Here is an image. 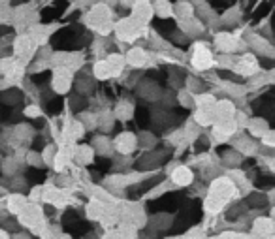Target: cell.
<instances>
[{
	"label": "cell",
	"instance_id": "obj_1",
	"mask_svg": "<svg viewBox=\"0 0 275 239\" xmlns=\"http://www.w3.org/2000/svg\"><path fill=\"white\" fill-rule=\"evenodd\" d=\"M237 185L228 177V175H220V177H215L209 185V194L204 201V209L209 213V215H215V213H220L228 201L236 196Z\"/></svg>",
	"mask_w": 275,
	"mask_h": 239
},
{
	"label": "cell",
	"instance_id": "obj_2",
	"mask_svg": "<svg viewBox=\"0 0 275 239\" xmlns=\"http://www.w3.org/2000/svg\"><path fill=\"white\" fill-rule=\"evenodd\" d=\"M17 220L19 224L27 228V230H32L38 235H46L48 237V226H46V220H44V211L32 201V203H27L23 207V211L17 215Z\"/></svg>",
	"mask_w": 275,
	"mask_h": 239
},
{
	"label": "cell",
	"instance_id": "obj_3",
	"mask_svg": "<svg viewBox=\"0 0 275 239\" xmlns=\"http://www.w3.org/2000/svg\"><path fill=\"white\" fill-rule=\"evenodd\" d=\"M143 29H145V25H143L142 21H138L134 16L119 19L117 23H115V27H113L115 36H117L121 42H134V40L143 32Z\"/></svg>",
	"mask_w": 275,
	"mask_h": 239
},
{
	"label": "cell",
	"instance_id": "obj_4",
	"mask_svg": "<svg viewBox=\"0 0 275 239\" xmlns=\"http://www.w3.org/2000/svg\"><path fill=\"white\" fill-rule=\"evenodd\" d=\"M190 64H192L194 70H198V72L211 70L213 66H215V59H213L211 49L205 46V44H194L192 57H190Z\"/></svg>",
	"mask_w": 275,
	"mask_h": 239
},
{
	"label": "cell",
	"instance_id": "obj_5",
	"mask_svg": "<svg viewBox=\"0 0 275 239\" xmlns=\"http://www.w3.org/2000/svg\"><path fill=\"white\" fill-rule=\"evenodd\" d=\"M215 47L220 53H236V51H241V47H247V42L239 40V36L232 34V32H217Z\"/></svg>",
	"mask_w": 275,
	"mask_h": 239
},
{
	"label": "cell",
	"instance_id": "obj_6",
	"mask_svg": "<svg viewBox=\"0 0 275 239\" xmlns=\"http://www.w3.org/2000/svg\"><path fill=\"white\" fill-rule=\"evenodd\" d=\"M36 42L31 38V34H19L16 40H14V55H16L17 61L29 62L32 59V55L36 53Z\"/></svg>",
	"mask_w": 275,
	"mask_h": 239
},
{
	"label": "cell",
	"instance_id": "obj_7",
	"mask_svg": "<svg viewBox=\"0 0 275 239\" xmlns=\"http://www.w3.org/2000/svg\"><path fill=\"white\" fill-rule=\"evenodd\" d=\"M111 21V12H110V4H106V2H96L93 8L87 12L85 16V23L89 27H93V29H98L100 25L108 23Z\"/></svg>",
	"mask_w": 275,
	"mask_h": 239
},
{
	"label": "cell",
	"instance_id": "obj_8",
	"mask_svg": "<svg viewBox=\"0 0 275 239\" xmlns=\"http://www.w3.org/2000/svg\"><path fill=\"white\" fill-rule=\"evenodd\" d=\"M51 87L57 94H66L72 87V70L66 66H57L51 77Z\"/></svg>",
	"mask_w": 275,
	"mask_h": 239
},
{
	"label": "cell",
	"instance_id": "obj_9",
	"mask_svg": "<svg viewBox=\"0 0 275 239\" xmlns=\"http://www.w3.org/2000/svg\"><path fill=\"white\" fill-rule=\"evenodd\" d=\"M239 130L236 119H226V121H217L213 124V139L217 143H224L230 138H234V134Z\"/></svg>",
	"mask_w": 275,
	"mask_h": 239
},
{
	"label": "cell",
	"instance_id": "obj_10",
	"mask_svg": "<svg viewBox=\"0 0 275 239\" xmlns=\"http://www.w3.org/2000/svg\"><path fill=\"white\" fill-rule=\"evenodd\" d=\"M140 145L138 143V136L134 134V132H121L115 136L113 139V149H115V153L119 154H130L134 153V149Z\"/></svg>",
	"mask_w": 275,
	"mask_h": 239
},
{
	"label": "cell",
	"instance_id": "obj_11",
	"mask_svg": "<svg viewBox=\"0 0 275 239\" xmlns=\"http://www.w3.org/2000/svg\"><path fill=\"white\" fill-rule=\"evenodd\" d=\"M234 72L239 74V76H243V77H252L260 72V64H258V61H256L254 55L247 53V55H243V57H239V59L236 61Z\"/></svg>",
	"mask_w": 275,
	"mask_h": 239
},
{
	"label": "cell",
	"instance_id": "obj_12",
	"mask_svg": "<svg viewBox=\"0 0 275 239\" xmlns=\"http://www.w3.org/2000/svg\"><path fill=\"white\" fill-rule=\"evenodd\" d=\"M232 143H234V149H237L243 156H252V154L258 151L256 141L252 139V136H247V134H237L236 132Z\"/></svg>",
	"mask_w": 275,
	"mask_h": 239
},
{
	"label": "cell",
	"instance_id": "obj_13",
	"mask_svg": "<svg viewBox=\"0 0 275 239\" xmlns=\"http://www.w3.org/2000/svg\"><path fill=\"white\" fill-rule=\"evenodd\" d=\"M132 16L138 21H142L143 25H147L155 16V8H153V4L149 0H136L132 6Z\"/></svg>",
	"mask_w": 275,
	"mask_h": 239
},
{
	"label": "cell",
	"instance_id": "obj_14",
	"mask_svg": "<svg viewBox=\"0 0 275 239\" xmlns=\"http://www.w3.org/2000/svg\"><path fill=\"white\" fill-rule=\"evenodd\" d=\"M273 226L275 220L269 216H258L254 222H252V235L254 237H273Z\"/></svg>",
	"mask_w": 275,
	"mask_h": 239
},
{
	"label": "cell",
	"instance_id": "obj_15",
	"mask_svg": "<svg viewBox=\"0 0 275 239\" xmlns=\"http://www.w3.org/2000/svg\"><path fill=\"white\" fill-rule=\"evenodd\" d=\"M194 181V173L189 166H177L172 170V183L175 186H189Z\"/></svg>",
	"mask_w": 275,
	"mask_h": 239
},
{
	"label": "cell",
	"instance_id": "obj_16",
	"mask_svg": "<svg viewBox=\"0 0 275 239\" xmlns=\"http://www.w3.org/2000/svg\"><path fill=\"white\" fill-rule=\"evenodd\" d=\"M236 104L232 100H219L215 104V119L217 121H226V119H234L236 117ZM215 121V123H217Z\"/></svg>",
	"mask_w": 275,
	"mask_h": 239
},
{
	"label": "cell",
	"instance_id": "obj_17",
	"mask_svg": "<svg viewBox=\"0 0 275 239\" xmlns=\"http://www.w3.org/2000/svg\"><path fill=\"white\" fill-rule=\"evenodd\" d=\"M126 64L132 68H142L147 64V53L143 47H130L126 53Z\"/></svg>",
	"mask_w": 275,
	"mask_h": 239
},
{
	"label": "cell",
	"instance_id": "obj_18",
	"mask_svg": "<svg viewBox=\"0 0 275 239\" xmlns=\"http://www.w3.org/2000/svg\"><path fill=\"white\" fill-rule=\"evenodd\" d=\"M179 29L185 34H189V36H196V34H202L204 23L200 19H196L194 16H190L187 19H179Z\"/></svg>",
	"mask_w": 275,
	"mask_h": 239
},
{
	"label": "cell",
	"instance_id": "obj_19",
	"mask_svg": "<svg viewBox=\"0 0 275 239\" xmlns=\"http://www.w3.org/2000/svg\"><path fill=\"white\" fill-rule=\"evenodd\" d=\"M200 126H213L215 124V106H209V108H196L194 111V117H192Z\"/></svg>",
	"mask_w": 275,
	"mask_h": 239
},
{
	"label": "cell",
	"instance_id": "obj_20",
	"mask_svg": "<svg viewBox=\"0 0 275 239\" xmlns=\"http://www.w3.org/2000/svg\"><path fill=\"white\" fill-rule=\"evenodd\" d=\"M29 201H27V198H25L21 192H16V194H12V196H8L6 198V209H8L12 215H19L21 211H23V207L27 205Z\"/></svg>",
	"mask_w": 275,
	"mask_h": 239
},
{
	"label": "cell",
	"instance_id": "obj_21",
	"mask_svg": "<svg viewBox=\"0 0 275 239\" xmlns=\"http://www.w3.org/2000/svg\"><path fill=\"white\" fill-rule=\"evenodd\" d=\"M138 94L142 98H147V100H157V98H160L162 91L155 81H143L142 85L138 87Z\"/></svg>",
	"mask_w": 275,
	"mask_h": 239
},
{
	"label": "cell",
	"instance_id": "obj_22",
	"mask_svg": "<svg viewBox=\"0 0 275 239\" xmlns=\"http://www.w3.org/2000/svg\"><path fill=\"white\" fill-rule=\"evenodd\" d=\"M95 154H96V151L93 145L91 147L79 145V147H76V151H74V158H76L81 166H87V164H91L93 160H95Z\"/></svg>",
	"mask_w": 275,
	"mask_h": 239
},
{
	"label": "cell",
	"instance_id": "obj_23",
	"mask_svg": "<svg viewBox=\"0 0 275 239\" xmlns=\"http://www.w3.org/2000/svg\"><path fill=\"white\" fill-rule=\"evenodd\" d=\"M247 128H249L252 138H262V136L269 130V124H267L266 119H262V117H254V119H249Z\"/></svg>",
	"mask_w": 275,
	"mask_h": 239
},
{
	"label": "cell",
	"instance_id": "obj_24",
	"mask_svg": "<svg viewBox=\"0 0 275 239\" xmlns=\"http://www.w3.org/2000/svg\"><path fill=\"white\" fill-rule=\"evenodd\" d=\"M83 132H85V126L79 119H68V123L64 126V136H68L72 141H76L83 136Z\"/></svg>",
	"mask_w": 275,
	"mask_h": 239
},
{
	"label": "cell",
	"instance_id": "obj_25",
	"mask_svg": "<svg viewBox=\"0 0 275 239\" xmlns=\"http://www.w3.org/2000/svg\"><path fill=\"white\" fill-rule=\"evenodd\" d=\"M93 147H95L96 154H102V156H111V154L115 153L113 141L104 138V136H96V138L93 139Z\"/></svg>",
	"mask_w": 275,
	"mask_h": 239
},
{
	"label": "cell",
	"instance_id": "obj_26",
	"mask_svg": "<svg viewBox=\"0 0 275 239\" xmlns=\"http://www.w3.org/2000/svg\"><path fill=\"white\" fill-rule=\"evenodd\" d=\"M173 16L177 19H187V17L194 16V4L189 0H179L173 4Z\"/></svg>",
	"mask_w": 275,
	"mask_h": 239
},
{
	"label": "cell",
	"instance_id": "obj_27",
	"mask_svg": "<svg viewBox=\"0 0 275 239\" xmlns=\"http://www.w3.org/2000/svg\"><path fill=\"white\" fill-rule=\"evenodd\" d=\"M93 74H95L96 79H100V81H106V79H110L113 77V72H111V66L108 59H100V61L95 62V68H93Z\"/></svg>",
	"mask_w": 275,
	"mask_h": 239
},
{
	"label": "cell",
	"instance_id": "obj_28",
	"mask_svg": "<svg viewBox=\"0 0 275 239\" xmlns=\"http://www.w3.org/2000/svg\"><path fill=\"white\" fill-rule=\"evenodd\" d=\"M113 115H115V119H119V121H128V119H132L134 115V106L128 100H121L117 106H115Z\"/></svg>",
	"mask_w": 275,
	"mask_h": 239
},
{
	"label": "cell",
	"instance_id": "obj_29",
	"mask_svg": "<svg viewBox=\"0 0 275 239\" xmlns=\"http://www.w3.org/2000/svg\"><path fill=\"white\" fill-rule=\"evenodd\" d=\"M14 134H16L19 143H27V141H31V139L34 138V128H32L31 124L19 123L14 126Z\"/></svg>",
	"mask_w": 275,
	"mask_h": 239
},
{
	"label": "cell",
	"instance_id": "obj_30",
	"mask_svg": "<svg viewBox=\"0 0 275 239\" xmlns=\"http://www.w3.org/2000/svg\"><path fill=\"white\" fill-rule=\"evenodd\" d=\"M104 209H106V205H102L100 201L91 200V201H89V203L85 205L87 218H89V220H100V216L104 215Z\"/></svg>",
	"mask_w": 275,
	"mask_h": 239
},
{
	"label": "cell",
	"instance_id": "obj_31",
	"mask_svg": "<svg viewBox=\"0 0 275 239\" xmlns=\"http://www.w3.org/2000/svg\"><path fill=\"white\" fill-rule=\"evenodd\" d=\"M108 62H110V66H111L113 77H119L126 66V57H123V55H119V53H113L108 57Z\"/></svg>",
	"mask_w": 275,
	"mask_h": 239
},
{
	"label": "cell",
	"instance_id": "obj_32",
	"mask_svg": "<svg viewBox=\"0 0 275 239\" xmlns=\"http://www.w3.org/2000/svg\"><path fill=\"white\" fill-rule=\"evenodd\" d=\"M29 34H31V38L36 42V44H44L46 40L49 38V29L48 27H44V25H31V29H29Z\"/></svg>",
	"mask_w": 275,
	"mask_h": 239
},
{
	"label": "cell",
	"instance_id": "obj_33",
	"mask_svg": "<svg viewBox=\"0 0 275 239\" xmlns=\"http://www.w3.org/2000/svg\"><path fill=\"white\" fill-rule=\"evenodd\" d=\"M220 87H222L224 94H230V96H234V98H243L245 94H247V87L232 83V81H224V83H220Z\"/></svg>",
	"mask_w": 275,
	"mask_h": 239
},
{
	"label": "cell",
	"instance_id": "obj_34",
	"mask_svg": "<svg viewBox=\"0 0 275 239\" xmlns=\"http://www.w3.org/2000/svg\"><path fill=\"white\" fill-rule=\"evenodd\" d=\"M239 19H241V10L237 8V6H234V8L226 10V12L222 14V17H220V23L226 25V27H234V25L239 23Z\"/></svg>",
	"mask_w": 275,
	"mask_h": 239
},
{
	"label": "cell",
	"instance_id": "obj_35",
	"mask_svg": "<svg viewBox=\"0 0 275 239\" xmlns=\"http://www.w3.org/2000/svg\"><path fill=\"white\" fill-rule=\"evenodd\" d=\"M153 8H155V14H157L158 17H162V19L173 16V4L170 0H155Z\"/></svg>",
	"mask_w": 275,
	"mask_h": 239
},
{
	"label": "cell",
	"instance_id": "obj_36",
	"mask_svg": "<svg viewBox=\"0 0 275 239\" xmlns=\"http://www.w3.org/2000/svg\"><path fill=\"white\" fill-rule=\"evenodd\" d=\"M183 132H185V139H187V141H196V139L200 138V134H202V126H200L194 119H190L189 123L185 124Z\"/></svg>",
	"mask_w": 275,
	"mask_h": 239
},
{
	"label": "cell",
	"instance_id": "obj_37",
	"mask_svg": "<svg viewBox=\"0 0 275 239\" xmlns=\"http://www.w3.org/2000/svg\"><path fill=\"white\" fill-rule=\"evenodd\" d=\"M243 160V154L239 153L237 149H232V151H226V153H222V164L224 166H230V168H236L239 166Z\"/></svg>",
	"mask_w": 275,
	"mask_h": 239
},
{
	"label": "cell",
	"instance_id": "obj_38",
	"mask_svg": "<svg viewBox=\"0 0 275 239\" xmlns=\"http://www.w3.org/2000/svg\"><path fill=\"white\" fill-rule=\"evenodd\" d=\"M0 170L2 173L6 175V177H14L19 170V162H17V156H8L6 160H2V166H0Z\"/></svg>",
	"mask_w": 275,
	"mask_h": 239
},
{
	"label": "cell",
	"instance_id": "obj_39",
	"mask_svg": "<svg viewBox=\"0 0 275 239\" xmlns=\"http://www.w3.org/2000/svg\"><path fill=\"white\" fill-rule=\"evenodd\" d=\"M177 100L183 108H196V94L189 91V89H185V91H179L177 93Z\"/></svg>",
	"mask_w": 275,
	"mask_h": 239
},
{
	"label": "cell",
	"instance_id": "obj_40",
	"mask_svg": "<svg viewBox=\"0 0 275 239\" xmlns=\"http://www.w3.org/2000/svg\"><path fill=\"white\" fill-rule=\"evenodd\" d=\"M215 104H217V98L211 93L196 94V108H209V106H215Z\"/></svg>",
	"mask_w": 275,
	"mask_h": 239
},
{
	"label": "cell",
	"instance_id": "obj_41",
	"mask_svg": "<svg viewBox=\"0 0 275 239\" xmlns=\"http://www.w3.org/2000/svg\"><path fill=\"white\" fill-rule=\"evenodd\" d=\"M76 89H78L79 94H87L91 89H93V81L89 76H79L76 79Z\"/></svg>",
	"mask_w": 275,
	"mask_h": 239
},
{
	"label": "cell",
	"instance_id": "obj_42",
	"mask_svg": "<svg viewBox=\"0 0 275 239\" xmlns=\"http://www.w3.org/2000/svg\"><path fill=\"white\" fill-rule=\"evenodd\" d=\"M79 121H81V123H83V126H85V128H89V130H93V128H96V126H98V117H96L95 113H89V111L81 113V115H79Z\"/></svg>",
	"mask_w": 275,
	"mask_h": 239
},
{
	"label": "cell",
	"instance_id": "obj_43",
	"mask_svg": "<svg viewBox=\"0 0 275 239\" xmlns=\"http://www.w3.org/2000/svg\"><path fill=\"white\" fill-rule=\"evenodd\" d=\"M183 141H187V139H185V132L183 130H173L170 136H166V143L172 147H179Z\"/></svg>",
	"mask_w": 275,
	"mask_h": 239
},
{
	"label": "cell",
	"instance_id": "obj_44",
	"mask_svg": "<svg viewBox=\"0 0 275 239\" xmlns=\"http://www.w3.org/2000/svg\"><path fill=\"white\" fill-rule=\"evenodd\" d=\"M138 143L143 147V149H147V147H155V143H157V138L153 136V134H149V132H142L140 136H138Z\"/></svg>",
	"mask_w": 275,
	"mask_h": 239
},
{
	"label": "cell",
	"instance_id": "obj_45",
	"mask_svg": "<svg viewBox=\"0 0 275 239\" xmlns=\"http://www.w3.org/2000/svg\"><path fill=\"white\" fill-rule=\"evenodd\" d=\"M0 98H2V102H6V104L12 106V104H17V102L21 100V93H19L17 89H14V91L10 89V91H6L4 94H0Z\"/></svg>",
	"mask_w": 275,
	"mask_h": 239
},
{
	"label": "cell",
	"instance_id": "obj_46",
	"mask_svg": "<svg viewBox=\"0 0 275 239\" xmlns=\"http://www.w3.org/2000/svg\"><path fill=\"white\" fill-rule=\"evenodd\" d=\"M55 154H57V149L53 145H48L44 149V153H42V158H44V164H49V166H53V160H55Z\"/></svg>",
	"mask_w": 275,
	"mask_h": 239
},
{
	"label": "cell",
	"instance_id": "obj_47",
	"mask_svg": "<svg viewBox=\"0 0 275 239\" xmlns=\"http://www.w3.org/2000/svg\"><path fill=\"white\" fill-rule=\"evenodd\" d=\"M27 164L29 166H34V168H40V166H44V158H42V154L38 153H27Z\"/></svg>",
	"mask_w": 275,
	"mask_h": 239
},
{
	"label": "cell",
	"instance_id": "obj_48",
	"mask_svg": "<svg viewBox=\"0 0 275 239\" xmlns=\"http://www.w3.org/2000/svg\"><path fill=\"white\" fill-rule=\"evenodd\" d=\"M260 139H262V145H264V147L275 149V130H271V128H269V130H267Z\"/></svg>",
	"mask_w": 275,
	"mask_h": 239
},
{
	"label": "cell",
	"instance_id": "obj_49",
	"mask_svg": "<svg viewBox=\"0 0 275 239\" xmlns=\"http://www.w3.org/2000/svg\"><path fill=\"white\" fill-rule=\"evenodd\" d=\"M267 201L269 200H267V196H264V194H252L251 200H249V203L254 205V207H264Z\"/></svg>",
	"mask_w": 275,
	"mask_h": 239
},
{
	"label": "cell",
	"instance_id": "obj_50",
	"mask_svg": "<svg viewBox=\"0 0 275 239\" xmlns=\"http://www.w3.org/2000/svg\"><path fill=\"white\" fill-rule=\"evenodd\" d=\"M27 117H31V119H36V117L42 115V109H40V106H36V104H31V106H27L23 111Z\"/></svg>",
	"mask_w": 275,
	"mask_h": 239
},
{
	"label": "cell",
	"instance_id": "obj_51",
	"mask_svg": "<svg viewBox=\"0 0 275 239\" xmlns=\"http://www.w3.org/2000/svg\"><path fill=\"white\" fill-rule=\"evenodd\" d=\"M187 89L192 91L194 94H198L202 91V81H198L196 77H189V81H187Z\"/></svg>",
	"mask_w": 275,
	"mask_h": 239
},
{
	"label": "cell",
	"instance_id": "obj_52",
	"mask_svg": "<svg viewBox=\"0 0 275 239\" xmlns=\"http://www.w3.org/2000/svg\"><path fill=\"white\" fill-rule=\"evenodd\" d=\"M234 119H236V123L239 128H247V124H249V117L245 115L243 111H236V117H234Z\"/></svg>",
	"mask_w": 275,
	"mask_h": 239
},
{
	"label": "cell",
	"instance_id": "obj_53",
	"mask_svg": "<svg viewBox=\"0 0 275 239\" xmlns=\"http://www.w3.org/2000/svg\"><path fill=\"white\" fill-rule=\"evenodd\" d=\"M23 186H25V179L23 177H16V175L12 177V188H14V190H17V192H19Z\"/></svg>",
	"mask_w": 275,
	"mask_h": 239
},
{
	"label": "cell",
	"instance_id": "obj_54",
	"mask_svg": "<svg viewBox=\"0 0 275 239\" xmlns=\"http://www.w3.org/2000/svg\"><path fill=\"white\" fill-rule=\"evenodd\" d=\"M220 237H243V233H237V231H222Z\"/></svg>",
	"mask_w": 275,
	"mask_h": 239
},
{
	"label": "cell",
	"instance_id": "obj_55",
	"mask_svg": "<svg viewBox=\"0 0 275 239\" xmlns=\"http://www.w3.org/2000/svg\"><path fill=\"white\" fill-rule=\"evenodd\" d=\"M134 2H136V0H119V4H121L123 8H132Z\"/></svg>",
	"mask_w": 275,
	"mask_h": 239
},
{
	"label": "cell",
	"instance_id": "obj_56",
	"mask_svg": "<svg viewBox=\"0 0 275 239\" xmlns=\"http://www.w3.org/2000/svg\"><path fill=\"white\" fill-rule=\"evenodd\" d=\"M267 200L271 201V203H275V188H271V190L267 192Z\"/></svg>",
	"mask_w": 275,
	"mask_h": 239
},
{
	"label": "cell",
	"instance_id": "obj_57",
	"mask_svg": "<svg viewBox=\"0 0 275 239\" xmlns=\"http://www.w3.org/2000/svg\"><path fill=\"white\" fill-rule=\"evenodd\" d=\"M189 2H192L194 6H202V4H204L205 0H189Z\"/></svg>",
	"mask_w": 275,
	"mask_h": 239
},
{
	"label": "cell",
	"instance_id": "obj_58",
	"mask_svg": "<svg viewBox=\"0 0 275 239\" xmlns=\"http://www.w3.org/2000/svg\"><path fill=\"white\" fill-rule=\"evenodd\" d=\"M0 237H2V239H4V237H10V233H8V231H4L2 228H0Z\"/></svg>",
	"mask_w": 275,
	"mask_h": 239
},
{
	"label": "cell",
	"instance_id": "obj_59",
	"mask_svg": "<svg viewBox=\"0 0 275 239\" xmlns=\"http://www.w3.org/2000/svg\"><path fill=\"white\" fill-rule=\"evenodd\" d=\"M271 218H273V220H275V207L271 209Z\"/></svg>",
	"mask_w": 275,
	"mask_h": 239
}]
</instances>
